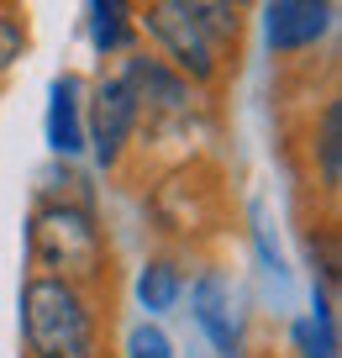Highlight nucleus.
Wrapping results in <instances>:
<instances>
[{
  "instance_id": "f257e3e1",
  "label": "nucleus",
  "mask_w": 342,
  "mask_h": 358,
  "mask_svg": "<svg viewBox=\"0 0 342 358\" xmlns=\"http://www.w3.org/2000/svg\"><path fill=\"white\" fill-rule=\"evenodd\" d=\"M27 358H100V301L74 280L32 268L22 285Z\"/></svg>"
},
{
  "instance_id": "f03ea898",
  "label": "nucleus",
  "mask_w": 342,
  "mask_h": 358,
  "mask_svg": "<svg viewBox=\"0 0 342 358\" xmlns=\"http://www.w3.org/2000/svg\"><path fill=\"white\" fill-rule=\"evenodd\" d=\"M27 258H32V268L74 280L95 295L111 285V237L100 227L95 206L37 201V211L27 216Z\"/></svg>"
},
{
  "instance_id": "7ed1b4c3",
  "label": "nucleus",
  "mask_w": 342,
  "mask_h": 358,
  "mask_svg": "<svg viewBox=\"0 0 342 358\" xmlns=\"http://www.w3.org/2000/svg\"><path fill=\"white\" fill-rule=\"evenodd\" d=\"M132 16H137V37H148L153 53L174 64L195 90H216L227 85V74H237L227 48L211 37V27L185 0H132Z\"/></svg>"
},
{
  "instance_id": "20e7f679",
  "label": "nucleus",
  "mask_w": 342,
  "mask_h": 358,
  "mask_svg": "<svg viewBox=\"0 0 342 358\" xmlns=\"http://www.w3.org/2000/svg\"><path fill=\"white\" fill-rule=\"evenodd\" d=\"M137 127H143V111H137V95L132 85L116 74H100L95 85L85 90V148L95 153V164L106 169H122L127 148L137 143Z\"/></svg>"
},
{
  "instance_id": "39448f33",
  "label": "nucleus",
  "mask_w": 342,
  "mask_h": 358,
  "mask_svg": "<svg viewBox=\"0 0 342 358\" xmlns=\"http://www.w3.org/2000/svg\"><path fill=\"white\" fill-rule=\"evenodd\" d=\"M122 79L132 85L143 122H185V116L195 111V101H200V90L190 85L174 64L148 53V48H127L122 53Z\"/></svg>"
},
{
  "instance_id": "423d86ee",
  "label": "nucleus",
  "mask_w": 342,
  "mask_h": 358,
  "mask_svg": "<svg viewBox=\"0 0 342 358\" xmlns=\"http://www.w3.org/2000/svg\"><path fill=\"white\" fill-rule=\"evenodd\" d=\"M337 0H269L264 6V43L274 58H306L332 37Z\"/></svg>"
},
{
  "instance_id": "0eeeda50",
  "label": "nucleus",
  "mask_w": 342,
  "mask_h": 358,
  "mask_svg": "<svg viewBox=\"0 0 342 358\" xmlns=\"http://www.w3.org/2000/svg\"><path fill=\"white\" fill-rule=\"evenodd\" d=\"M190 311H195L200 332L211 337L216 358H243V327H237V311H232V285L221 280V274H200L190 285Z\"/></svg>"
},
{
  "instance_id": "6e6552de",
  "label": "nucleus",
  "mask_w": 342,
  "mask_h": 358,
  "mask_svg": "<svg viewBox=\"0 0 342 358\" xmlns=\"http://www.w3.org/2000/svg\"><path fill=\"white\" fill-rule=\"evenodd\" d=\"M43 132L53 158H79L85 153V79L79 74H58L48 85V116Z\"/></svg>"
},
{
  "instance_id": "1a4fd4ad",
  "label": "nucleus",
  "mask_w": 342,
  "mask_h": 358,
  "mask_svg": "<svg viewBox=\"0 0 342 358\" xmlns=\"http://www.w3.org/2000/svg\"><path fill=\"white\" fill-rule=\"evenodd\" d=\"M306 153H311V174H316L321 195H337V185H342V101L337 95H327L321 111L311 116Z\"/></svg>"
},
{
  "instance_id": "9d476101",
  "label": "nucleus",
  "mask_w": 342,
  "mask_h": 358,
  "mask_svg": "<svg viewBox=\"0 0 342 358\" xmlns=\"http://www.w3.org/2000/svg\"><path fill=\"white\" fill-rule=\"evenodd\" d=\"M90 43H95L100 58H122L127 48H137V16L132 0H90Z\"/></svg>"
},
{
  "instance_id": "9b49d317",
  "label": "nucleus",
  "mask_w": 342,
  "mask_h": 358,
  "mask_svg": "<svg viewBox=\"0 0 342 358\" xmlns=\"http://www.w3.org/2000/svg\"><path fill=\"white\" fill-rule=\"evenodd\" d=\"M179 295H185L179 264L174 258H148L143 274H137V301H143V311H174Z\"/></svg>"
},
{
  "instance_id": "f8f14e48",
  "label": "nucleus",
  "mask_w": 342,
  "mask_h": 358,
  "mask_svg": "<svg viewBox=\"0 0 342 358\" xmlns=\"http://www.w3.org/2000/svg\"><path fill=\"white\" fill-rule=\"evenodd\" d=\"M185 6L211 27V37H216V43L227 48V58L237 64V58H243V22H248L243 6H232V0H185Z\"/></svg>"
},
{
  "instance_id": "ddd939ff",
  "label": "nucleus",
  "mask_w": 342,
  "mask_h": 358,
  "mask_svg": "<svg viewBox=\"0 0 342 358\" xmlns=\"http://www.w3.org/2000/svg\"><path fill=\"white\" fill-rule=\"evenodd\" d=\"M27 48H32L27 16L16 11V6H0V79H6V74H11V69L27 58Z\"/></svg>"
},
{
  "instance_id": "4468645a",
  "label": "nucleus",
  "mask_w": 342,
  "mask_h": 358,
  "mask_svg": "<svg viewBox=\"0 0 342 358\" xmlns=\"http://www.w3.org/2000/svg\"><path fill=\"white\" fill-rule=\"evenodd\" d=\"M295 353L300 358H337V322H327V316H300L295 322Z\"/></svg>"
},
{
  "instance_id": "2eb2a0df",
  "label": "nucleus",
  "mask_w": 342,
  "mask_h": 358,
  "mask_svg": "<svg viewBox=\"0 0 342 358\" xmlns=\"http://www.w3.org/2000/svg\"><path fill=\"white\" fill-rule=\"evenodd\" d=\"M306 253H311V268H316V285L337 290V268H342V253H337V227H316L306 237Z\"/></svg>"
},
{
  "instance_id": "dca6fc26",
  "label": "nucleus",
  "mask_w": 342,
  "mask_h": 358,
  "mask_svg": "<svg viewBox=\"0 0 342 358\" xmlns=\"http://www.w3.org/2000/svg\"><path fill=\"white\" fill-rule=\"evenodd\" d=\"M127 358H174V343H169L164 327L143 322V327H132V332H127Z\"/></svg>"
},
{
  "instance_id": "f3484780",
  "label": "nucleus",
  "mask_w": 342,
  "mask_h": 358,
  "mask_svg": "<svg viewBox=\"0 0 342 358\" xmlns=\"http://www.w3.org/2000/svg\"><path fill=\"white\" fill-rule=\"evenodd\" d=\"M232 6H243V11H253V6H258V0H232Z\"/></svg>"
},
{
  "instance_id": "a211bd4d",
  "label": "nucleus",
  "mask_w": 342,
  "mask_h": 358,
  "mask_svg": "<svg viewBox=\"0 0 342 358\" xmlns=\"http://www.w3.org/2000/svg\"><path fill=\"white\" fill-rule=\"evenodd\" d=\"M0 6H16V0H0Z\"/></svg>"
}]
</instances>
